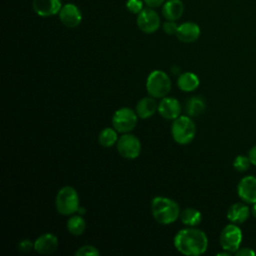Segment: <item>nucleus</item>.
<instances>
[{"instance_id": "obj_1", "label": "nucleus", "mask_w": 256, "mask_h": 256, "mask_svg": "<svg viewBox=\"0 0 256 256\" xmlns=\"http://www.w3.org/2000/svg\"><path fill=\"white\" fill-rule=\"evenodd\" d=\"M173 243L176 250L180 253L187 256H198L206 251L208 238L202 230L187 227L177 232Z\"/></svg>"}, {"instance_id": "obj_2", "label": "nucleus", "mask_w": 256, "mask_h": 256, "mask_svg": "<svg viewBox=\"0 0 256 256\" xmlns=\"http://www.w3.org/2000/svg\"><path fill=\"white\" fill-rule=\"evenodd\" d=\"M151 212L155 221L162 225L172 224L180 216L179 205L174 200L164 196H157L152 199Z\"/></svg>"}, {"instance_id": "obj_3", "label": "nucleus", "mask_w": 256, "mask_h": 256, "mask_svg": "<svg viewBox=\"0 0 256 256\" xmlns=\"http://www.w3.org/2000/svg\"><path fill=\"white\" fill-rule=\"evenodd\" d=\"M196 134V126L190 116H179L173 120L171 135L173 140L180 145H187L193 141Z\"/></svg>"}, {"instance_id": "obj_4", "label": "nucleus", "mask_w": 256, "mask_h": 256, "mask_svg": "<svg viewBox=\"0 0 256 256\" xmlns=\"http://www.w3.org/2000/svg\"><path fill=\"white\" fill-rule=\"evenodd\" d=\"M146 90L149 96L162 99L171 90V80L167 73L162 70H153L147 77Z\"/></svg>"}, {"instance_id": "obj_5", "label": "nucleus", "mask_w": 256, "mask_h": 256, "mask_svg": "<svg viewBox=\"0 0 256 256\" xmlns=\"http://www.w3.org/2000/svg\"><path fill=\"white\" fill-rule=\"evenodd\" d=\"M55 206L58 213L64 216L73 215L79 209V196L71 186L62 187L55 198Z\"/></svg>"}, {"instance_id": "obj_6", "label": "nucleus", "mask_w": 256, "mask_h": 256, "mask_svg": "<svg viewBox=\"0 0 256 256\" xmlns=\"http://www.w3.org/2000/svg\"><path fill=\"white\" fill-rule=\"evenodd\" d=\"M138 116L136 111L128 107H122L115 111L112 116V126L120 133H129L137 125Z\"/></svg>"}, {"instance_id": "obj_7", "label": "nucleus", "mask_w": 256, "mask_h": 256, "mask_svg": "<svg viewBox=\"0 0 256 256\" xmlns=\"http://www.w3.org/2000/svg\"><path fill=\"white\" fill-rule=\"evenodd\" d=\"M242 241V232L240 228L234 224L226 225L219 237V242L223 250L235 253L239 248Z\"/></svg>"}, {"instance_id": "obj_8", "label": "nucleus", "mask_w": 256, "mask_h": 256, "mask_svg": "<svg viewBox=\"0 0 256 256\" xmlns=\"http://www.w3.org/2000/svg\"><path fill=\"white\" fill-rule=\"evenodd\" d=\"M119 155L125 159H135L140 155L141 143L139 139L132 134L124 133L116 143Z\"/></svg>"}, {"instance_id": "obj_9", "label": "nucleus", "mask_w": 256, "mask_h": 256, "mask_svg": "<svg viewBox=\"0 0 256 256\" xmlns=\"http://www.w3.org/2000/svg\"><path fill=\"white\" fill-rule=\"evenodd\" d=\"M137 25L144 33H154L160 27V17L152 8H143L142 11L138 13Z\"/></svg>"}, {"instance_id": "obj_10", "label": "nucleus", "mask_w": 256, "mask_h": 256, "mask_svg": "<svg viewBox=\"0 0 256 256\" xmlns=\"http://www.w3.org/2000/svg\"><path fill=\"white\" fill-rule=\"evenodd\" d=\"M237 193L241 200L253 204L256 202V177L248 175L242 178L237 186Z\"/></svg>"}, {"instance_id": "obj_11", "label": "nucleus", "mask_w": 256, "mask_h": 256, "mask_svg": "<svg viewBox=\"0 0 256 256\" xmlns=\"http://www.w3.org/2000/svg\"><path fill=\"white\" fill-rule=\"evenodd\" d=\"M182 107L180 102L173 97H164L158 103V113L166 120H174L180 116Z\"/></svg>"}, {"instance_id": "obj_12", "label": "nucleus", "mask_w": 256, "mask_h": 256, "mask_svg": "<svg viewBox=\"0 0 256 256\" xmlns=\"http://www.w3.org/2000/svg\"><path fill=\"white\" fill-rule=\"evenodd\" d=\"M59 18L64 26L68 28H75L81 23L82 14L76 5L67 3L61 8Z\"/></svg>"}, {"instance_id": "obj_13", "label": "nucleus", "mask_w": 256, "mask_h": 256, "mask_svg": "<svg viewBox=\"0 0 256 256\" xmlns=\"http://www.w3.org/2000/svg\"><path fill=\"white\" fill-rule=\"evenodd\" d=\"M58 247V239L52 233H44L34 241V250L41 255L54 253Z\"/></svg>"}, {"instance_id": "obj_14", "label": "nucleus", "mask_w": 256, "mask_h": 256, "mask_svg": "<svg viewBox=\"0 0 256 256\" xmlns=\"http://www.w3.org/2000/svg\"><path fill=\"white\" fill-rule=\"evenodd\" d=\"M32 7L34 12L41 17L53 16L62 8L61 0H33Z\"/></svg>"}, {"instance_id": "obj_15", "label": "nucleus", "mask_w": 256, "mask_h": 256, "mask_svg": "<svg viewBox=\"0 0 256 256\" xmlns=\"http://www.w3.org/2000/svg\"><path fill=\"white\" fill-rule=\"evenodd\" d=\"M177 38L184 43L195 42L200 36V27L194 22H185L178 26Z\"/></svg>"}, {"instance_id": "obj_16", "label": "nucleus", "mask_w": 256, "mask_h": 256, "mask_svg": "<svg viewBox=\"0 0 256 256\" xmlns=\"http://www.w3.org/2000/svg\"><path fill=\"white\" fill-rule=\"evenodd\" d=\"M136 114L141 119L150 118L158 111V103L152 96L141 98L136 104Z\"/></svg>"}, {"instance_id": "obj_17", "label": "nucleus", "mask_w": 256, "mask_h": 256, "mask_svg": "<svg viewBox=\"0 0 256 256\" xmlns=\"http://www.w3.org/2000/svg\"><path fill=\"white\" fill-rule=\"evenodd\" d=\"M250 215L249 207L244 203H234L227 211V218L232 223H243Z\"/></svg>"}, {"instance_id": "obj_18", "label": "nucleus", "mask_w": 256, "mask_h": 256, "mask_svg": "<svg viewBox=\"0 0 256 256\" xmlns=\"http://www.w3.org/2000/svg\"><path fill=\"white\" fill-rule=\"evenodd\" d=\"M184 12V5L181 0H168L162 8V14L167 20L176 21L181 18Z\"/></svg>"}, {"instance_id": "obj_19", "label": "nucleus", "mask_w": 256, "mask_h": 256, "mask_svg": "<svg viewBox=\"0 0 256 256\" xmlns=\"http://www.w3.org/2000/svg\"><path fill=\"white\" fill-rule=\"evenodd\" d=\"M199 78L192 72H184L177 79V86L183 92H192L199 86Z\"/></svg>"}, {"instance_id": "obj_20", "label": "nucleus", "mask_w": 256, "mask_h": 256, "mask_svg": "<svg viewBox=\"0 0 256 256\" xmlns=\"http://www.w3.org/2000/svg\"><path fill=\"white\" fill-rule=\"evenodd\" d=\"M205 101L200 96L190 97L185 104V111L190 117H197L205 111Z\"/></svg>"}, {"instance_id": "obj_21", "label": "nucleus", "mask_w": 256, "mask_h": 256, "mask_svg": "<svg viewBox=\"0 0 256 256\" xmlns=\"http://www.w3.org/2000/svg\"><path fill=\"white\" fill-rule=\"evenodd\" d=\"M179 217H180L181 222L188 227H195L202 220L200 211H198L197 209L192 208V207H187L184 210H182L180 212Z\"/></svg>"}, {"instance_id": "obj_22", "label": "nucleus", "mask_w": 256, "mask_h": 256, "mask_svg": "<svg viewBox=\"0 0 256 256\" xmlns=\"http://www.w3.org/2000/svg\"><path fill=\"white\" fill-rule=\"evenodd\" d=\"M86 229V222L82 215H72L67 221V230L74 236H79L84 233Z\"/></svg>"}, {"instance_id": "obj_23", "label": "nucleus", "mask_w": 256, "mask_h": 256, "mask_svg": "<svg viewBox=\"0 0 256 256\" xmlns=\"http://www.w3.org/2000/svg\"><path fill=\"white\" fill-rule=\"evenodd\" d=\"M98 141H99V144L103 147H107V148L112 147L118 141L117 131L114 128H110V127L104 128L99 133Z\"/></svg>"}, {"instance_id": "obj_24", "label": "nucleus", "mask_w": 256, "mask_h": 256, "mask_svg": "<svg viewBox=\"0 0 256 256\" xmlns=\"http://www.w3.org/2000/svg\"><path fill=\"white\" fill-rule=\"evenodd\" d=\"M250 164H251V161H250L249 157L244 156V155H238L233 161V167L238 172L247 171Z\"/></svg>"}, {"instance_id": "obj_25", "label": "nucleus", "mask_w": 256, "mask_h": 256, "mask_svg": "<svg viewBox=\"0 0 256 256\" xmlns=\"http://www.w3.org/2000/svg\"><path fill=\"white\" fill-rule=\"evenodd\" d=\"M100 252L98 249L92 245H83L75 252L76 256H98Z\"/></svg>"}, {"instance_id": "obj_26", "label": "nucleus", "mask_w": 256, "mask_h": 256, "mask_svg": "<svg viewBox=\"0 0 256 256\" xmlns=\"http://www.w3.org/2000/svg\"><path fill=\"white\" fill-rule=\"evenodd\" d=\"M126 7L131 13L138 14L143 9V2L141 0H127Z\"/></svg>"}, {"instance_id": "obj_27", "label": "nucleus", "mask_w": 256, "mask_h": 256, "mask_svg": "<svg viewBox=\"0 0 256 256\" xmlns=\"http://www.w3.org/2000/svg\"><path fill=\"white\" fill-rule=\"evenodd\" d=\"M17 248L20 252L22 253H28L30 252L32 249H34V243L31 242L29 239H22L18 245Z\"/></svg>"}, {"instance_id": "obj_28", "label": "nucleus", "mask_w": 256, "mask_h": 256, "mask_svg": "<svg viewBox=\"0 0 256 256\" xmlns=\"http://www.w3.org/2000/svg\"><path fill=\"white\" fill-rule=\"evenodd\" d=\"M178 29V25L175 23V21H171V20H167L164 24H163V30L166 34L168 35H173L176 34Z\"/></svg>"}, {"instance_id": "obj_29", "label": "nucleus", "mask_w": 256, "mask_h": 256, "mask_svg": "<svg viewBox=\"0 0 256 256\" xmlns=\"http://www.w3.org/2000/svg\"><path fill=\"white\" fill-rule=\"evenodd\" d=\"M236 255L238 256H254L255 255V252L248 248V247H244V248H239L236 252H235Z\"/></svg>"}, {"instance_id": "obj_30", "label": "nucleus", "mask_w": 256, "mask_h": 256, "mask_svg": "<svg viewBox=\"0 0 256 256\" xmlns=\"http://www.w3.org/2000/svg\"><path fill=\"white\" fill-rule=\"evenodd\" d=\"M165 0H144L145 4L150 8H156L159 7L161 4H163Z\"/></svg>"}, {"instance_id": "obj_31", "label": "nucleus", "mask_w": 256, "mask_h": 256, "mask_svg": "<svg viewBox=\"0 0 256 256\" xmlns=\"http://www.w3.org/2000/svg\"><path fill=\"white\" fill-rule=\"evenodd\" d=\"M248 157L251 161V164L256 166V145L253 146L250 150H249V153H248Z\"/></svg>"}, {"instance_id": "obj_32", "label": "nucleus", "mask_w": 256, "mask_h": 256, "mask_svg": "<svg viewBox=\"0 0 256 256\" xmlns=\"http://www.w3.org/2000/svg\"><path fill=\"white\" fill-rule=\"evenodd\" d=\"M251 212H252V215L256 218V202H255V203H253V207H252Z\"/></svg>"}]
</instances>
